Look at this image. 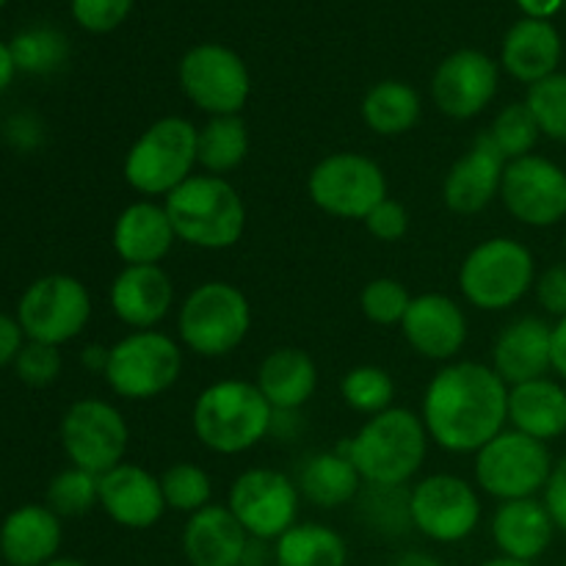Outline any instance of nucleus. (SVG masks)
Segmentation results:
<instances>
[{"instance_id": "nucleus-1", "label": "nucleus", "mask_w": 566, "mask_h": 566, "mask_svg": "<svg viewBox=\"0 0 566 566\" xmlns=\"http://www.w3.org/2000/svg\"><path fill=\"white\" fill-rule=\"evenodd\" d=\"M429 440L448 453H479L509 423V385L492 365L448 363L431 376L420 407Z\"/></svg>"}, {"instance_id": "nucleus-2", "label": "nucleus", "mask_w": 566, "mask_h": 566, "mask_svg": "<svg viewBox=\"0 0 566 566\" xmlns=\"http://www.w3.org/2000/svg\"><path fill=\"white\" fill-rule=\"evenodd\" d=\"M429 442L420 415L390 407L365 420L363 429L337 448L348 453L368 486H407L423 468Z\"/></svg>"}, {"instance_id": "nucleus-3", "label": "nucleus", "mask_w": 566, "mask_h": 566, "mask_svg": "<svg viewBox=\"0 0 566 566\" xmlns=\"http://www.w3.org/2000/svg\"><path fill=\"white\" fill-rule=\"evenodd\" d=\"M197 440L219 457H238L271 434L274 409L254 381L221 379L205 387L191 409Z\"/></svg>"}, {"instance_id": "nucleus-4", "label": "nucleus", "mask_w": 566, "mask_h": 566, "mask_svg": "<svg viewBox=\"0 0 566 566\" xmlns=\"http://www.w3.org/2000/svg\"><path fill=\"white\" fill-rule=\"evenodd\" d=\"M177 241L205 252L232 249L247 232V202L227 177L193 175L164 199Z\"/></svg>"}, {"instance_id": "nucleus-5", "label": "nucleus", "mask_w": 566, "mask_h": 566, "mask_svg": "<svg viewBox=\"0 0 566 566\" xmlns=\"http://www.w3.org/2000/svg\"><path fill=\"white\" fill-rule=\"evenodd\" d=\"M199 127L186 116H160L144 127L122 164L125 182L144 199L169 197L197 175Z\"/></svg>"}, {"instance_id": "nucleus-6", "label": "nucleus", "mask_w": 566, "mask_h": 566, "mask_svg": "<svg viewBox=\"0 0 566 566\" xmlns=\"http://www.w3.org/2000/svg\"><path fill=\"white\" fill-rule=\"evenodd\" d=\"M252 329V304L232 282L210 280L193 287L177 310V340L205 359L235 352Z\"/></svg>"}, {"instance_id": "nucleus-7", "label": "nucleus", "mask_w": 566, "mask_h": 566, "mask_svg": "<svg viewBox=\"0 0 566 566\" xmlns=\"http://www.w3.org/2000/svg\"><path fill=\"white\" fill-rule=\"evenodd\" d=\"M536 285L534 252L517 238H486L473 247L459 269L464 302L484 313H503Z\"/></svg>"}, {"instance_id": "nucleus-8", "label": "nucleus", "mask_w": 566, "mask_h": 566, "mask_svg": "<svg viewBox=\"0 0 566 566\" xmlns=\"http://www.w3.org/2000/svg\"><path fill=\"white\" fill-rule=\"evenodd\" d=\"M182 374V346L158 329L127 332L108 352L105 381L125 401H153L169 392Z\"/></svg>"}, {"instance_id": "nucleus-9", "label": "nucleus", "mask_w": 566, "mask_h": 566, "mask_svg": "<svg viewBox=\"0 0 566 566\" xmlns=\"http://www.w3.org/2000/svg\"><path fill=\"white\" fill-rule=\"evenodd\" d=\"M553 464L556 462L547 442L534 440L523 431L503 429L475 453V486L497 503L536 497L545 492Z\"/></svg>"}, {"instance_id": "nucleus-10", "label": "nucleus", "mask_w": 566, "mask_h": 566, "mask_svg": "<svg viewBox=\"0 0 566 566\" xmlns=\"http://www.w3.org/2000/svg\"><path fill=\"white\" fill-rule=\"evenodd\" d=\"M307 193L326 216L348 221H365L376 205L390 197L385 169L368 155L346 149L326 155L313 166Z\"/></svg>"}, {"instance_id": "nucleus-11", "label": "nucleus", "mask_w": 566, "mask_h": 566, "mask_svg": "<svg viewBox=\"0 0 566 566\" xmlns=\"http://www.w3.org/2000/svg\"><path fill=\"white\" fill-rule=\"evenodd\" d=\"M188 103L208 116L241 114L252 94V75L241 55L219 42L193 44L177 66Z\"/></svg>"}, {"instance_id": "nucleus-12", "label": "nucleus", "mask_w": 566, "mask_h": 566, "mask_svg": "<svg viewBox=\"0 0 566 566\" xmlns=\"http://www.w3.org/2000/svg\"><path fill=\"white\" fill-rule=\"evenodd\" d=\"M92 318L88 287L72 274H44L25 287L17 304V321L28 340L64 346L86 329Z\"/></svg>"}, {"instance_id": "nucleus-13", "label": "nucleus", "mask_w": 566, "mask_h": 566, "mask_svg": "<svg viewBox=\"0 0 566 566\" xmlns=\"http://www.w3.org/2000/svg\"><path fill=\"white\" fill-rule=\"evenodd\" d=\"M61 448L72 468L103 475L125 462L130 426L114 403L103 398H81L61 418Z\"/></svg>"}, {"instance_id": "nucleus-14", "label": "nucleus", "mask_w": 566, "mask_h": 566, "mask_svg": "<svg viewBox=\"0 0 566 566\" xmlns=\"http://www.w3.org/2000/svg\"><path fill=\"white\" fill-rule=\"evenodd\" d=\"M412 528L437 545H457L481 525L479 490L453 473H434L409 486Z\"/></svg>"}, {"instance_id": "nucleus-15", "label": "nucleus", "mask_w": 566, "mask_h": 566, "mask_svg": "<svg viewBox=\"0 0 566 566\" xmlns=\"http://www.w3.org/2000/svg\"><path fill=\"white\" fill-rule=\"evenodd\" d=\"M302 492L296 481L271 468L243 470L227 492V509L254 542H276L298 523Z\"/></svg>"}, {"instance_id": "nucleus-16", "label": "nucleus", "mask_w": 566, "mask_h": 566, "mask_svg": "<svg viewBox=\"0 0 566 566\" xmlns=\"http://www.w3.org/2000/svg\"><path fill=\"white\" fill-rule=\"evenodd\" d=\"M501 202L520 224L556 227L566 219V171L545 155L509 160L503 171Z\"/></svg>"}, {"instance_id": "nucleus-17", "label": "nucleus", "mask_w": 566, "mask_h": 566, "mask_svg": "<svg viewBox=\"0 0 566 566\" xmlns=\"http://www.w3.org/2000/svg\"><path fill=\"white\" fill-rule=\"evenodd\" d=\"M501 66L481 50L464 48L446 55L431 75V99L457 122L475 119L495 99Z\"/></svg>"}, {"instance_id": "nucleus-18", "label": "nucleus", "mask_w": 566, "mask_h": 566, "mask_svg": "<svg viewBox=\"0 0 566 566\" xmlns=\"http://www.w3.org/2000/svg\"><path fill=\"white\" fill-rule=\"evenodd\" d=\"M401 332L418 357L451 363L468 343V318L457 298L446 293H420L403 315Z\"/></svg>"}, {"instance_id": "nucleus-19", "label": "nucleus", "mask_w": 566, "mask_h": 566, "mask_svg": "<svg viewBox=\"0 0 566 566\" xmlns=\"http://www.w3.org/2000/svg\"><path fill=\"white\" fill-rule=\"evenodd\" d=\"M99 509L111 523L127 531H147L166 514V497L158 475L142 464L122 462L99 475Z\"/></svg>"}, {"instance_id": "nucleus-20", "label": "nucleus", "mask_w": 566, "mask_h": 566, "mask_svg": "<svg viewBox=\"0 0 566 566\" xmlns=\"http://www.w3.org/2000/svg\"><path fill=\"white\" fill-rule=\"evenodd\" d=\"M506 158L497 153L486 130L473 142V147L453 160L442 180V202L457 216H475L490 208L492 199L501 197Z\"/></svg>"}, {"instance_id": "nucleus-21", "label": "nucleus", "mask_w": 566, "mask_h": 566, "mask_svg": "<svg viewBox=\"0 0 566 566\" xmlns=\"http://www.w3.org/2000/svg\"><path fill=\"white\" fill-rule=\"evenodd\" d=\"M108 304L130 332L155 329L175 307V282L164 265H125L111 282Z\"/></svg>"}, {"instance_id": "nucleus-22", "label": "nucleus", "mask_w": 566, "mask_h": 566, "mask_svg": "<svg viewBox=\"0 0 566 566\" xmlns=\"http://www.w3.org/2000/svg\"><path fill=\"white\" fill-rule=\"evenodd\" d=\"M252 542L227 503H210L188 517L182 528V556L188 566H243Z\"/></svg>"}, {"instance_id": "nucleus-23", "label": "nucleus", "mask_w": 566, "mask_h": 566, "mask_svg": "<svg viewBox=\"0 0 566 566\" xmlns=\"http://www.w3.org/2000/svg\"><path fill=\"white\" fill-rule=\"evenodd\" d=\"M177 235L164 202L138 199L130 202L114 221L111 243L125 265H160L171 252Z\"/></svg>"}, {"instance_id": "nucleus-24", "label": "nucleus", "mask_w": 566, "mask_h": 566, "mask_svg": "<svg viewBox=\"0 0 566 566\" xmlns=\"http://www.w3.org/2000/svg\"><path fill=\"white\" fill-rule=\"evenodd\" d=\"M551 337L553 326L545 318L523 315L512 321L492 346V370L509 387L542 379L551 370Z\"/></svg>"}, {"instance_id": "nucleus-25", "label": "nucleus", "mask_w": 566, "mask_h": 566, "mask_svg": "<svg viewBox=\"0 0 566 566\" xmlns=\"http://www.w3.org/2000/svg\"><path fill=\"white\" fill-rule=\"evenodd\" d=\"M61 517L50 506L25 503L6 514L0 525V556L9 566H44L59 558Z\"/></svg>"}, {"instance_id": "nucleus-26", "label": "nucleus", "mask_w": 566, "mask_h": 566, "mask_svg": "<svg viewBox=\"0 0 566 566\" xmlns=\"http://www.w3.org/2000/svg\"><path fill=\"white\" fill-rule=\"evenodd\" d=\"M492 542L501 556L534 562L545 556L556 536V523L547 512L545 501L539 497H523V501L497 503L492 514Z\"/></svg>"}, {"instance_id": "nucleus-27", "label": "nucleus", "mask_w": 566, "mask_h": 566, "mask_svg": "<svg viewBox=\"0 0 566 566\" xmlns=\"http://www.w3.org/2000/svg\"><path fill=\"white\" fill-rule=\"evenodd\" d=\"M562 36H558L556 25L551 20L523 17L503 36L501 66L514 81L534 86V83L556 75L558 64H562Z\"/></svg>"}, {"instance_id": "nucleus-28", "label": "nucleus", "mask_w": 566, "mask_h": 566, "mask_svg": "<svg viewBox=\"0 0 566 566\" xmlns=\"http://www.w3.org/2000/svg\"><path fill=\"white\" fill-rule=\"evenodd\" d=\"M254 385L274 412H298L318 387V368L304 348L280 346L260 363Z\"/></svg>"}, {"instance_id": "nucleus-29", "label": "nucleus", "mask_w": 566, "mask_h": 566, "mask_svg": "<svg viewBox=\"0 0 566 566\" xmlns=\"http://www.w3.org/2000/svg\"><path fill=\"white\" fill-rule=\"evenodd\" d=\"M509 423L539 442L558 440L566 434V390L547 376L509 387Z\"/></svg>"}, {"instance_id": "nucleus-30", "label": "nucleus", "mask_w": 566, "mask_h": 566, "mask_svg": "<svg viewBox=\"0 0 566 566\" xmlns=\"http://www.w3.org/2000/svg\"><path fill=\"white\" fill-rule=\"evenodd\" d=\"M296 484L304 501H310L313 506L343 509L357 501L365 481L348 453L343 448H335V451L313 453L298 470Z\"/></svg>"}, {"instance_id": "nucleus-31", "label": "nucleus", "mask_w": 566, "mask_h": 566, "mask_svg": "<svg viewBox=\"0 0 566 566\" xmlns=\"http://www.w3.org/2000/svg\"><path fill=\"white\" fill-rule=\"evenodd\" d=\"M363 122L370 133L385 138L407 136L423 114V103H420L418 88L409 86L407 81H379L365 92L363 105Z\"/></svg>"}, {"instance_id": "nucleus-32", "label": "nucleus", "mask_w": 566, "mask_h": 566, "mask_svg": "<svg viewBox=\"0 0 566 566\" xmlns=\"http://www.w3.org/2000/svg\"><path fill=\"white\" fill-rule=\"evenodd\" d=\"M274 566H348L343 534L324 523H296L274 542Z\"/></svg>"}, {"instance_id": "nucleus-33", "label": "nucleus", "mask_w": 566, "mask_h": 566, "mask_svg": "<svg viewBox=\"0 0 566 566\" xmlns=\"http://www.w3.org/2000/svg\"><path fill=\"white\" fill-rule=\"evenodd\" d=\"M249 155V130L241 114L210 116L197 136V158L205 175L224 177Z\"/></svg>"}, {"instance_id": "nucleus-34", "label": "nucleus", "mask_w": 566, "mask_h": 566, "mask_svg": "<svg viewBox=\"0 0 566 566\" xmlns=\"http://www.w3.org/2000/svg\"><path fill=\"white\" fill-rule=\"evenodd\" d=\"M9 48L14 55L17 72H28V75H50V72L61 70L70 55V42L64 33L48 25L25 28L11 39Z\"/></svg>"}, {"instance_id": "nucleus-35", "label": "nucleus", "mask_w": 566, "mask_h": 566, "mask_svg": "<svg viewBox=\"0 0 566 566\" xmlns=\"http://www.w3.org/2000/svg\"><path fill=\"white\" fill-rule=\"evenodd\" d=\"M340 398L354 412L374 418L392 407L396 379L390 376V370L379 368V365H357V368L346 370V376L340 379Z\"/></svg>"}, {"instance_id": "nucleus-36", "label": "nucleus", "mask_w": 566, "mask_h": 566, "mask_svg": "<svg viewBox=\"0 0 566 566\" xmlns=\"http://www.w3.org/2000/svg\"><path fill=\"white\" fill-rule=\"evenodd\" d=\"M486 136H490V142L495 144L497 153H501L509 164V160L525 158V155L534 153L542 130L523 99V103H512L503 111H497V116L492 119Z\"/></svg>"}, {"instance_id": "nucleus-37", "label": "nucleus", "mask_w": 566, "mask_h": 566, "mask_svg": "<svg viewBox=\"0 0 566 566\" xmlns=\"http://www.w3.org/2000/svg\"><path fill=\"white\" fill-rule=\"evenodd\" d=\"M44 506L53 509L61 520L64 517H83L99 506V475L88 473L81 468H66L59 475H53L44 495Z\"/></svg>"}, {"instance_id": "nucleus-38", "label": "nucleus", "mask_w": 566, "mask_h": 566, "mask_svg": "<svg viewBox=\"0 0 566 566\" xmlns=\"http://www.w3.org/2000/svg\"><path fill=\"white\" fill-rule=\"evenodd\" d=\"M160 490H164L166 509H175L180 514H197L213 503V481L199 464L177 462L160 475Z\"/></svg>"}, {"instance_id": "nucleus-39", "label": "nucleus", "mask_w": 566, "mask_h": 566, "mask_svg": "<svg viewBox=\"0 0 566 566\" xmlns=\"http://www.w3.org/2000/svg\"><path fill=\"white\" fill-rule=\"evenodd\" d=\"M359 506H363L365 523L381 534L392 536L412 528L409 486H368V492L359 495Z\"/></svg>"}, {"instance_id": "nucleus-40", "label": "nucleus", "mask_w": 566, "mask_h": 566, "mask_svg": "<svg viewBox=\"0 0 566 566\" xmlns=\"http://www.w3.org/2000/svg\"><path fill=\"white\" fill-rule=\"evenodd\" d=\"M525 105H528L531 114H534L542 136L566 144V75L564 72H556V75L528 86Z\"/></svg>"}, {"instance_id": "nucleus-41", "label": "nucleus", "mask_w": 566, "mask_h": 566, "mask_svg": "<svg viewBox=\"0 0 566 566\" xmlns=\"http://www.w3.org/2000/svg\"><path fill=\"white\" fill-rule=\"evenodd\" d=\"M412 298L415 296H409L407 285L401 280L376 276L359 293V310L376 326H401Z\"/></svg>"}, {"instance_id": "nucleus-42", "label": "nucleus", "mask_w": 566, "mask_h": 566, "mask_svg": "<svg viewBox=\"0 0 566 566\" xmlns=\"http://www.w3.org/2000/svg\"><path fill=\"white\" fill-rule=\"evenodd\" d=\"M61 368H64V359H61L59 346H48V343L36 340H25V346L14 359L17 376L28 387L53 385L61 376Z\"/></svg>"}, {"instance_id": "nucleus-43", "label": "nucleus", "mask_w": 566, "mask_h": 566, "mask_svg": "<svg viewBox=\"0 0 566 566\" xmlns=\"http://www.w3.org/2000/svg\"><path fill=\"white\" fill-rule=\"evenodd\" d=\"M136 0H70L72 17L88 33H111L130 17Z\"/></svg>"}, {"instance_id": "nucleus-44", "label": "nucleus", "mask_w": 566, "mask_h": 566, "mask_svg": "<svg viewBox=\"0 0 566 566\" xmlns=\"http://www.w3.org/2000/svg\"><path fill=\"white\" fill-rule=\"evenodd\" d=\"M363 224H365V230L376 238V241L396 243V241H401V238H407L409 210L403 208L398 199L387 197L385 202H379L374 210H370V216L363 221Z\"/></svg>"}, {"instance_id": "nucleus-45", "label": "nucleus", "mask_w": 566, "mask_h": 566, "mask_svg": "<svg viewBox=\"0 0 566 566\" xmlns=\"http://www.w3.org/2000/svg\"><path fill=\"white\" fill-rule=\"evenodd\" d=\"M536 298H539L542 310L556 318H566V263L551 265L536 276Z\"/></svg>"}, {"instance_id": "nucleus-46", "label": "nucleus", "mask_w": 566, "mask_h": 566, "mask_svg": "<svg viewBox=\"0 0 566 566\" xmlns=\"http://www.w3.org/2000/svg\"><path fill=\"white\" fill-rule=\"evenodd\" d=\"M542 501H545L547 512H551L553 523H556V528L566 534V457L562 462L553 464V473H551V481H547L545 492H542Z\"/></svg>"}, {"instance_id": "nucleus-47", "label": "nucleus", "mask_w": 566, "mask_h": 566, "mask_svg": "<svg viewBox=\"0 0 566 566\" xmlns=\"http://www.w3.org/2000/svg\"><path fill=\"white\" fill-rule=\"evenodd\" d=\"M25 340L28 337H25V332H22L17 315L11 318V315L0 313V368H6V365H14L17 354L22 352Z\"/></svg>"}, {"instance_id": "nucleus-48", "label": "nucleus", "mask_w": 566, "mask_h": 566, "mask_svg": "<svg viewBox=\"0 0 566 566\" xmlns=\"http://www.w3.org/2000/svg\"><path fill=\"white\" fill-rule=\"evenodd\" d=\"M6 138H9L17 149H33L42 142V125H39L33 116L17 114L6 122Z\"/></svg>"}, {"instance_id": "nucleus-49", "label": "nucleus", "mask_w": 566, "mask_h": 566, "mask_svg": "<svg viewBox=\"0 0 566 566\" xmlns=\"http://www.w3.org/2000/svg\"><path fill=\"white\" fill-rule=\"evenodd\" d=\"M551 370H556L566 381V318H558L553 324V337H551Z\"/></svg>"}, {"instance_id": "nucleus-50", "label": "nucleus", "mask_w": 566, "mask_h": 566, "mask_svg": "<svg viewBox=\"0 0 566 566\" xmlns=\"http://www.w3.org/2000/svg\"><path fill=\"white\" fill-rule=\"evenodd\" d=\"M517 6L531 20H551L553 14L564 9L566 0H517Z\"/></svg>"}, {"instance_id": "nucleus-51", "label": "nucleus", "mask_w": 566, "mask_h": 566, "mask_svg": "<svg viewBox=\"0 0 566 566\" xmlns=\"http://www.w3.org/2000/svg\"><path fill=\"white\" fill-rule=\"evenodd\" d=\"M108 352H111V346H99V343H92V346L83 348L81 363L86 365L88 370H94V374H105V365H108Z\"/></svg>"}, {"instance_id": "nucleus-52", "label": "nucleus", "mask_w": 566, "mask_h": 566, "mask_svg": "<svg viewBox=\"0 0 566 566\" xmlns=\"http://www.w3.org/2000/svg\"><path fill=\"white\" fill-rule=\"evenodd\" d=\"M17 75V64H14V55H11V48L6 42H0V92L11 86Z\"/></svg>"}, {"instance_id": "nucleus-53", "label": "nucleus", "mask_w": 566, "mask_h": 566, "mask_svg": "<svg viewBox=\"0 0 566 566\" xmlns=\"http://www.w3.org/2000/svg\"><path fill=\"white\" fill-rule=\"evenodd\" d=\"M392 566H446V564L426 551H407L392 562Z\"/></svg>"}, {"instance_id": "nucleus-54", "label": "nucleus", "mask_w": 566, "mask_h": 566, "mask_svg": "<svg viewBox=\"0 0 566 566\" xmlns=\"http://www.w3.org/2000/svg\"><path fill=\"white\" fill-rule=\"evenodd\" d=\"M481 566H536L534 562H520V558H509V556H495L490 562H484Z\"/></svg>"}, {"instance_id": "nucleus-55", "label": "nucleus", "mask_w": 566, "mask_h": 566, "mask_svg": "<svg viewBox=\"0 0 566 566\" xmlns=\"http://www.w3.org/2000/svg\"><path fill=\"white\" fill-rule=\"evenodd\" d=\"M44 566H86L83 562H77V558H53V562L50 564H44Z\"/></svg>"}, {"instance_id": "nucleus-56", "label": "nucleus", "mask_w": 566, "mask_h": 566, "mask_svg": "<svg viewBox=\"0 0 566 566\" xmlns=\"http://www.w3.org/2000/svg\"><path fill=\"white\" fill-rule=\"evenodd\" d=\"M6 3H9V0H0V9H3V6H6Z\"/></svg>"}, {"instance_id": "nucleus-57", "label": "nucleus", "mask_w": 566, "mask_h": 566, "mask_svg": "<svg viewBox=\"0 0 566 566\" xmlns=\"http://www.w3.org/2000/svg\"><path fill=\"white\" fill-rule=\"evenodd\" d=\"M564 254H566V238H564Z\"/></svg>"}, {"instance_id": "nucleus-58", "label": "nucleus", "mask_w": 566, "mask_h": 566, "mask_svg": "<svg viewBox=\"0 0 566 566\" xmlns=\"http://www.w3.org/2000/svg\"><path fill=\"white\" fill-rule=\"evenodd\" d=\"M564 566H566V562H564Z\"/></svg>"}, {"instance_id": "nucleus-59", "label": "nucleus", "mask_w": 566, "mask_h": 566, "mask_svg": "<svg viewBox=\"0 0 566 566\" xmlns=\"http://www.w3.org/2000/svg\"><path fill=\"white\" fill-rule=\"evenodd\" d=\"M6 566H9V564H6Z\"/></svg>"}, {"instance_id": "nucleus-60", "label": "nucleus", "mask_w": 566, "mask_h": 566, "mask_svg": "<svg viewBox=\"0 0 566 566\" xmlns=\"http://www.w3.org/2000/svg\"><path fill=\"white\" fill-rule=\"evenodd\" d=\"M0 558H3V556H0Z\"/></svg>"}, {"instance_id": "nucleus-61", "label": "nucleus", "mask_w": 566, "mask_h": 566, "mask_svg": "<svg viewBox=\"0 0 566 566\" xmlns=\"http://www.w3.org/2000/svg\"><path fill=\"white\" fill-rule=\"evenodd\" d=\"M564 9H566V6H564Z\"/></svg>"}]
</instances>
